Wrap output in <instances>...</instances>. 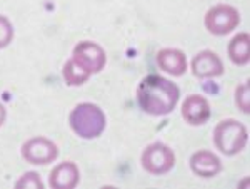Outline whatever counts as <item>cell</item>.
I'll list each match as a JSON object with an SVG mask.
<instances>
[{
  "instance_id": "8fae6325",
  "label": "cell",
  "mask_w": 250,
  "mask_h": 189,
  "mask_svg": "<svg viewBox=\"0 0 250 189\" xmlns=\"http://www.w3.org/2000/svg\"><path fill=\"white\" fill-rule=\"evenodd\" d=\"M190 169L199 178H213L222 171V163L213 152L199 151L195 154H192Z\"/></svg>"
},
{
  "instance_id": "ac0fdd59",
  "label": "cell",
  "mask_w": 250,
  "mask_h": 189,
  "mask_svg": "<svg viewBox=\"0 0 250 189\" xmlns=\"http://www.w3.org/2000/svg\"><path fill=\"white\" fill-rule=\"evenodd\" d=\"M5 118H7V109H5V106L0 102V126L5 122Z\"/></svg>"
},
{
  "instance_id": "2e32d148",
  "label": "cell",
  "mask_w": 250,
  "mask_h": 189,
  "mask_svg": "<svg viewBox=\"0 0 250 189\" xmlns=\"http://www.w3.org/2000/svg\"><path fill=\"white\" fill-rule=\"evenodd\" d=\"M249 82L242 84V86L237 87V92H235V102H237V107L247 114L249 109H250V104H249Z\"/></svg>"
},
{
  "instance_id": "7a4b0ae2",
  "label": "cell",
  "mask_w": 250,
  "mask_h": 189,
  "mask_svg": "<svg viewBox=\"0 0 250 189\" xmlns=\"http://www.w3.org/2000/svg\"><path fill=\"white\" fill-rule=\"evenodd\" d=\"M70 127L79 138L95 139L104 132L107 126V118L97 104L82 102L74 107L68 118Z\"/></svg>"
},
{
  "instance_id": "277c9868",
  "label": "cell",
  "mask_w": 250,
  "mask_h": 189,
  "mask_svg": "<svg viewBox=\"0 0 250 189\" xmlns=\"http://www.w3.org/2000/svg\"><path fill=\"white\" fill-rule=\"evenodd\" d=\"M72 60H74L79 67H82L87 74L94 75V74H99V72L105 67L107 55H105V50H104L99 44L92 42V40H82V42H79L77 46L74 47Z\"/></svg>"
},
{
  "instance_id": "30bf717a",
  "label": "cell",
  "mask_w": 250,
  "mask_h": 189,
  "mask_svg": "<svg viewBox=\"0 0 250 189\" xmlns=\"http://www.w3.org/2000/svg\"><path fill=\"white\" fill-rule=\"evenodd\" d=\"M79 179L80 171L77 164L72 161H65L54 167V171L50 172L48 184L55 189H74L79 184Z\"/></svg>"
},
{
  "instance_id": "ba28073f",
  "label": "cell",
  "mask_w": 250,
  "mask_h": 189,
  "mask_svg": "<svg viewBox=\"0 0 250 189\" xmlns=\"http://www.w3.org/2000/svg\"><path fill=\"white\" fill-rule=\"evenodd\" d=\"M192 72L199 79H212L224 74V64L212 50H202L192 59Z\"/></svg>"
},
{
  "instance_id": "9a60e30c",
  "label": "cell",
  "mask_w": 250,
  "mask_h": 189,
  "mask_svg": "<svg viewBox=\"0 0 250 189\" xmlns=\"http://www.w3.org/2000/svg\"><path fill=\"white\" fill-rule=\"evenodd\" d=\"M14 39V25L5 15H0V49L7 47Z\"/></svg>"
},
{
  "instance_id": "52a82bcc",
  "label": "cell",
  "mask_w": 250,
  "mask_h": 189,
  "mask_svg": "<svg viewBox=\"0 0 250 189\" xmlns=\"http://www.w3.org/2000/svg\"><path fill=\"white\" fill-rule=\"evenodd\" d=\"M59 147L54 141L37 136L27 141L22 146V158L30 164H50L57 159Z\"/></svg>"
},
{
  "instance_id": "6da1fadb",
  "label": "cell",
  "mask_w": 250,
  "mask_h": 189,
  "mask_svg": "<svg viewBox=\"0 0 250 189\" xmlns=\"http://www.w3.org/2000/svg\"><path fill=\"white\" fill-rule=\"evenodd\" d=\"M180 97L179 87L160 75H148L137 87L139 106L152 116H165L175 109Z\"/></svg>"
},
{
  "instance_id": "5b68a950",
  "label": "cell",
  "mask_w": 250,
  "mask_h": 189,
  "mask_svg": "<svg viewBox=\"0 0 250 189\" xmlns=\"http://www.w3.org/2000/svg\"><path fill=\"white\" fill-rule=\"evenodd\" d=\"M175 166V154L167 144L154 142L142 152V167L150 174H165Z\"/></svg>"
},
{
  "instance_id": "5bb4252c",
  "label": "cell",
  "mask_w": 250,
  "mask_h": 189,
  "mask_svg": "<svg viewBox=\"0 0 250 189\" xmlns=\"http://www.w3.org/2000/svg\"><path fill=\"white\" fill-rule=\"evenodd\" d=\"M90 77L92 75L87 74L82 67H79L72 59L67 60L65 66H63V79H65V82L68 86H82V84H85Z\"/></svg>"
},
{
  "instance_id": "7c38bea8",
  "label": "cell",
  "mask_w": 250,
  "mask_h": 189,
  "mask_svg": "<svg viewBox=\"0 0 250 189\" xmlns=\"http://www.w3.org/2000/svg\"><path fill=\"white\" fill-rule=\"evenodd\" d=\"M157 64L170 75H182L187 71V59L179 49H162L157 54Z\"/></svg>"
},
{
  "instance_id": "9c48e42d",
  "label": "cell",
  "mask_w": 250,
  "mask_h": 189,
  "mask_svg": "<svg viewBox=\"0 0 250 189\" xmlns=\"http://www.w3.org/2000/svg\"><path fill=\"white\" fill-rule=\"evenodd\" d=\"M182 118L190 126H202L210 119V104L202 95H188L182 104Z\"/></svg>"
},
{
  "instance_id": "4fadbf2b",
  "label": "cell",
  "mask_w": 250,
  "mask_h": 189,
  "mask_svg": "<svg viewBox=\"0 0 250 189\" xmlns=\"http://www.w3.org/2000/svg\"><path fill=\"white\" fill-rule=\"evenodd\" d=\"M249 49H250V37L249 34L244 32V34L235 35L230 40V44H229V57L237 66H245L250 59Z\"/></svg>"
},
{
  "instance_id": "3957f363",
  "label": "cell",
  "mask_w": 250,
  "mask_h": 189,
  "mask_svg": "<svg viewBox=\"0 0 250 189\" xmlns=\"http://www.w3.org/2000/svg\"><path fill=\"white\" fill-rule=\"evenodd\" d=\"M247 129L244 124L235 119H225L217 124L213 129V142L220 152L227 156H233L240 152L247 144Z\"/></svg>"
},
{
  "instance_id": "8992f818",
  "label": "cell",
  "mask_w": 250,
  "mask_h": 189,
  "mask_svg": "<svg viewBox=\"0 0 250 189\" xmlns=\"http://www.w3.org/2000/svg\"><path fill=\"white\" fill-rule=\"evenodd\" d=\"M240 14L237 9L225 3L212 7L210 10L205 14V29L213 35H227L239 25Z\"/></svg>"
},
{
  "instance_id": "e0dca14e",
  "label": "cell",
  "mask_w": 250,
  "mask_h": 189,
  "mask_svg": "<svg viewBox=\"0 0 250 189\" xmlns=\"http://www.w3.org/2000/svg\"><path fill=\"white\" fill-rule=\"evenodd\" d=\"M15 188H34V189H42L43 183L40 181L37 172H25V174L15 183Z\"/></svg>"
}]
</instances>
